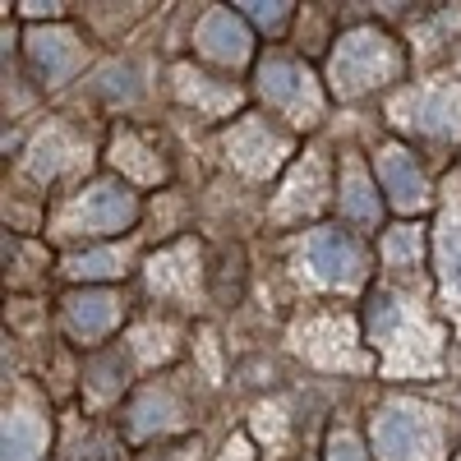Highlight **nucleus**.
<instances>
[{"mask_svg":"<svg viewBox=\"0 0 461 461\" xmlns=\"http://www.w3.org/2000/svg\"><path fill=\"white\" fill-rule=\"evenodd\" d=\"M226 152H230V158H236V167H245L249 176H267V171L282 162L286 139L273 134L263 121H240L236 130L226 134Z\"/></svg>","mask_w":461,"mask_h":461,"instance_id":"obj_7","label":"nucleus"},{"mask_svg":"<svg viewBox=\"0 0 461 461\" xmlns=\"http://www.w3.org/2000/svg\"><path fill=\"white\" fill-rule=\"evenodd\" d=\"M258 88L277 111H286L295 125H314L319 111H323V97L310 79V69L286 60V56H273V60L258 65Z\"/></svg>","mask_w":461,"mask_h":461,"instance_id":"obj_3","label":"nucleus"},{"mask_svg":"<svg viewBox=\"0 0 461 461\" xmlns=\"http://www.w3.org/2000/svg\"><path fill=\"white\" fill-rule=\"evenodd\" d=\"M438 273L447 295L461 304V212H447L438 226Z\"/></svg>","mask_w":461,"mask_h":461,"instance_id":"obj_12","label":"nucleus"},{"mask_svg":"<svg viewBox=\"0 0 461 461\" xmlns=\"http://www.w3.org/2000/svg\"><path fill=\"white\" fill-rule=\"evenodd\" d=\"M69 332L74 337H106L115 328V319H121V300L106 295V291H84V295H69Z\"/></svg>","mask_w":461,"mask_h":461,"instance_id":"obj_11","label":"nucleus"},{"mask_svg":"<svg viewBox=\"0 0 461 461\" xmlns=\"http://www.w3.org/2000/svg\"><path fill=\"white\" fill-rule=\"evenodd\" d=\"M47 447V429L32 415H5V461H37Z\"/></svg>","mask_w":461,"mask_h":461,"instance_id":"obj_13","label":"nucleus"},{"mask_svg":"<svg viewBox=\"0 0 461 461\" xmlns=\"http://www.w3.org/2000/svg\"><path fill=\"white\" fill-rule=\"evenodd\" d=\"M420 254H425V240H420L415 226H397V230H388V236H383V258H388L393 267H406V263H415Z\"/></svg>","mask_w":461,"mask_h":461,"instance_id":"obj_16","label":"nucleus"},{"mask_svg":"<svg viewBox=\"0 0 461 461\" xmlns=\"http://www.w3.org/2000/svg\"><path fill=\"white\" fill-rule=\"evenodd\" d=\"M258 28H282L286 23V14H291V5H240Z\"/></svg>","mask_w":461,"mask_h":461,"instance_id":"obj_20","label":"nucleus"},{"mask_svg":"<svg viewBox=\"0 0 461 461\" xmlns=\"http://www.w3.org/2000/svg\"><path fill=\"white\" fill-rule=\"evenodd\" d=\"M121 383H125V360L121 356H106V360L93 365V388L97 393H115Z\"/></svg>","mask_w":461,"mask_h":461,"instance_id":"obj_19","label":"nucleus"},{"mask_svg":"<svg viewBox=\"0 0 461 461\" xmlns=\"http://www.w3.org/2000/svg\"><path fill=\"white\" fill-rule=\"evenodd\" d=\"M374 167H378V185H383V194L393 199V208L415 212L425 203V176H420V167L406 148H383L374 158Z\"/></svg>","mask_w":461,"mask_h":461,"instance_id":"obj_8","label":"nucleus"},{"mask_svg":"<svg viewBox=\"0 0 461 461\" xmlns=\"http://www.w3.org/2000/svg\"><path fill=\"white\" fill-rule=\"evenodd\" d=\"M341 212L351 217L356 226H378V194H374V185L356 167L341 176Z\"/></svg>","mask_w":461,"mask_h":461,"instance_id":"obj_14","label":"nucleus"},{"mask_svg":"<svg viewBox=\"0 0 461 461\" xmlns=\"http://www.w3.org/2000/svg\"><path fill=\"white\" fill-rule=\"evenodd\" d=\"M374 452L383 461H438V425L434 415L388 406L374 415Z\"/></svg>","mask_w":461,"mask_h":461,"instance_id":"obj_2","label":"nucleus"},{"mask_svg":"<svg viewBox=\"0 0 461 461\" xmlns=\"http://www.w3.org/2000/svg\"><path fill=\"white\" fill-rule=\"evenodd\" d=\"M199 51L208 60H221V65H240L249 56V28L240 23L236 10H208L199 19Z\"/></svg>","mask_w":461,"mask_h":461,"instance_id":"obj_9","label":"nucleus"},{"mask_svg":"<svg viewBox=\"0 0 461 461\" xmlns=\"http://www.w3.org/2000/svg\"><path fill=\"white\" fill-rule=\"evenodd\" d=\"M332 88L337 97H360L378 84H393L397 74H402V51L388 32H378V28H351L337 42L332 51Z\"/></svg>","mask_w":461,"mask_h":461,"instance_id":"obj_1","label":"nucleus"},{"mask_svg":"<svg viewBox=\"0 0 461 461\" xmlns=\"http://www.w3.org/2000/svg\"><path fill=\"white\" fill-rule=\"evenodd\" d=\"M134 212H139V203H134V194L121 180L93 185L88 194L79 199V208H74V217L84 221V230H125L134 221Z\"/></svg>","mask_w":461,"mask_h":461,"instance_id":"obj_6","label":"nucleus"},{"mask_svg":"<svg viewBox=\"0 0 461 461\" xmlns=\"http://www.w3.org/2000/svg\"><path fill=\"white\" fill-rule=\"evenodd\" d=\"M411 130L429 134V139H456L461 134V84L456 79H438L429 88H420L415 97L402 102Z\"/></svg>","mask_w":461,"mask_h":461,"instance_id":"obj_4","label":"nucleus"},{"mask_svg":"<svg viewBox=\"0 0 461 461\" xmlns=\"http://www.w3.org/2000/svg\"><path fill=\"white\" fill-rule=\"evenodd\" d=\"M304 263H310V273L319 282H328V286H351L365 273L360 245L346 236V230H332V226L328 230H314V236L304 240Z\"/></svg>","mask_w":461,"mask_h":461,"instance_id":"obj_5","label":"nucleus"},{"mask_svg":"<svg viewBox=\"0 0 461 461\" xmlns=\"http://www.w3.org/2000/svg\"><path fill=\"white\" fill-rule=\"evenodd\" d=\"M328 461H365V452H360L351 438L341 434V438H332V452H328Z\"/></svg>","mask_w":461,"mask_h":461,"instance_id":"obj_21","label":"nucleus"},{"mask_svg":"<svg viewBox=\"0 0 461 461\" xmlns=\"http://www.w3.org/2000/svg\"><path fill=\"white\" fill-rule=\"evenodd\" d=\"M74 273L79 277H111V273H121V254H111V249L84 254V258H74Z\"/></svg>","mask_w":461,"mask_h":461,"instance_id":"obj_18","label":"nucleus"},{"mask_svg":"<svg viewBox=\"0 0 461 461\" xmlns=\"http://www.w3.org/2000/svg\"><path fill=\"white\" fill-rule=\"evenodd\" d=\"M121 158H125V167H130V171H134L139 180H152V176L162 171V167H152V162H143L148 152H143V148H139V143H134L130 134H125V139H115V162H121Z\"/></svg>","mask_w":461,"mask_h":461,"instance_id":"obj_17","label":"nucleus"},{"mask_svg":"<svg viewBox=\"0 0 461 461\" xmlns=\"http://www.w3.org/2000/svg\"><path fill=\"white\" fill-rule=\"evenodd\" d=\"M28 56H32L37 74H42L47 84H60L65 74H74V69H79V60H84L79 42H74V32H65V28L32 32V37H28Z\"/></svg>","mask_w":461,"mask_h":461,"instance_id":"obj_10","label":"nucleus"},{"mask_svg":"<svg viewBox=\"0 0 461 461\" xmlns=\"http://www.w3.org/2000/svg\"><path fill=\"white\" fill-rule=\"evenodd\" d=\"M323 203V167L310 158L286 185V212H314Z\"/></svg>","mask_w":461,"mask_h":461,"instance_id":"obj_15","label":"nucleus"}]
</instances>
